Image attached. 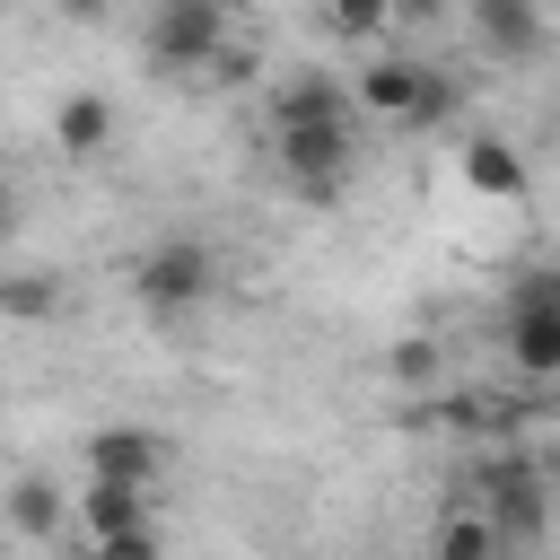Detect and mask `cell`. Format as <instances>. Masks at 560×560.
<instances>
[{
    "instance_id": "4fadbf2b",
    "label": "cell",
    "mask_w": 560,
    "mask_h": 560,
    "mask_svg": "<svg viewBox=\"0 0 560 560\" xmlns=\"http://www.w3.org/2000/svg\"><path fill=\"white\" fill-rule=\"evenodd\" d=\"M61 516H70V499H61L52 481L26 472V481L9 490V525H18V534H61Z\"/></svg>"
},
{
    "instance_id": "277c9868",
    "label": "cell",
    "mask_w": 560,
    "mask_h": 560,
    "mask_svg": "<svg viewBox=\"0 0 560 560\" xmlns=\"http://www.w3.org/2000/svg\"><path fill=\"white\" fill-rule=\"evenodd\" d=\"M481 490H490L481 516L499 525V542H534V534H542V481H534L516 455H499V464L481 472Z\"/></svg>"
},
{
    "instance_id": "e0dca14e",
    "label": "cell",
    "mask_w": 560,
    "mask_h": 560,
    "mask_svg": "<svg viewBox=\"0 0 560 560\" xmlns=\"http://www.w3.org/2000/svg\"><path fill=\"white\" fill-rule=\"evenodd\" d=\"M394 376H402V385H429V376H438V350H429V341H402V350H394Z\"/></svg>"
},
{
    "instance_id": "ffe728a7",
    "label": "cell",
    "mask_w": 560,
    "mask_h": 560,
    "mask_svg": "<svg viewBox=\"0 0 560 560\" xmlns=\"http://www.w3.org/2000/svg\"><path fill=\"white\" fill-rule=\"evenodd\" d=\"M516 298H542V306H560V271H534V280H525Z\"/></svg>"
},
{
    "instance_id": "30bf717a",
    "label": "cell",
    "mask_w": 560,
    "mask_h": 560,
    "mask_svg": "<svg viewBox=\"0 0 560 560\" xmlns=\"http://www.w3.org/2000/svg\"><path fill=\"white\" fill-rule=\"evenodd\" d=\"M289 122H350V96L332 79H289V88H271V131H289Z\"/></svg>"
},
{
    "instance_id": "ac0fdd59",
    "label": "cell",
    "mask_w": 560,
    "mask_h": 560,
    "mask_svg": "<svg viewBox=\"0 0 560 560\" xmlns=\"http://www.w3.org/2000/svg\"><path fill=\"white\" fill-rule=\"evenodd\" d=\"M446 114H455V79H438V70H429V88H420V114H411V122H446Z\"/></svg>"
},
{
    "instance_id": "8992f818",
    "label": "cell",
    "mask_w": 560,
    "mask_h": 560,
    "mask_svg": "<svg viewBox=\"0 0 560 560\" xmlns=\"http://www.w3.org/2000/svg\"><path fill=\"white\" fill-rule=\"evenodd\" d=\"M158 464H166V446L149 438V429H96L88 438V481H158Z\"/></svg>"
},
{
    "instance_id": "6da1fadb",
    "label": "cell",
    "mask_w": 560,
    "mask_h": 560,
    "mask_svg": "<svg viewBox=\"0 0 560 560\" xmlns=\"http://www.w3.org/2000/svg\"><path fill=\"white\" fill-rule=\"evenodd\" d=\"M271 158H280V184L289 192L332 201L359 175V131L350 122H289V131H271Z\"/></svg>"
},
{
    "instance_id": "9c48e42d",
    "label": "cell",
    "mask_w": 560,
    "mask_h": 560,
    "mask_svg": "<svg viewBox=\"0 0 560 560\" xmlns=\"http://www.w3.org/2000/svg\"><path fill=\"white\" fill-rule=\"evenodd\" d=\"M420 88H429L420 61H368V70H359V105H368V114H394V122L420 114Z\"/></svg>"
},
{
    "instance_id": "8fae6325",
    "label": "cell",
    "mask_w": 560,
    "mask_h": 560,
    "mask_svg": "<svg viewBox=\"0 0 560 560\" xmlns=\"http://www.w3.org/2000/svg\"><path fill=\"white\" fill-rule=\"evenodd\" d=\"M464 184L490 192V201H516L525 192V158L508 140H464Z\"/></svg>"
},
{
    "instance_id": "3957f363",
    "label": "cell",
    "mask_w": 560,
    "mask_h": 560,
    "mask_svg": "<svg viewBox=\"0 0 560 560\" xmlns=\"http://www.w3.org/2000/svg\"><path fill=\"white\" fill-rule=\"evenodd\" d=\"M210 280H219V262H210V245H201V236H166L158 254H140V262H131V289H140V306H158V315L201 306V298H210Z\"/></svg>"
},
{
    "instance_id": "7a4b0ae2",
    "label": "cell",
    "mask_w": 560,
    "mask_h": 560,
    "mask_svg": "<svg viewBox=\"0 0 560 560\" xmlns=\"http://www.w3.org/2000/svg\"><path fill=\"white\" fill-rule=\"evenodd\" d=\"M228 52V0H158L149 9V61L158 70H210Z\"/></svg>"
},
{
    "instance_id": "5b68a950",
    "label": "cell",
    "mask_w": 560,
    "mask_h": 560,
    "mask_svg": "<svg viewBox=\"0 0 560 560\" xmlns=\"http://www.w3.org/2000/svg\"><path fill=\"white\" fill-rule=\"evenodd\" d=\"M472 35L490 61H534L542 52V9L534 0H472Z\"/></svg>"
},
{
    "instance_id": "2e32d148",
    "label": "cell",
    "mask_w": 560,
    "mask_h": 560,
    "mask_svg": "<svg viewBox=\"0 0 560 560\" xmlns=\"http://www.w3.org/2000/svg\"><path fill=\"white\" fill-rule=\"evenodd\" d=\"M324 18H332L341 35H376V26L394 18V0H324Z\"/></svg>"
},
{
    "instance_id": "d6986e66",
    "label": "cell",
    "mask_w": 560,
    "mask_h": 560,
    "mask_svg": "<svg viewBox=\"0 0 560 560\" xmlns=\"http://www.w3.org/2000/svg\"><path fill=\"white\" fill-rule=\"evenodd\" d=\"M96 560H158V534L140 525V534H114V542H96Z\"/></svg>"
},
{
    "instance_id": "52a82bcc",
    "label": "cell",
    "mask_w": 560,
    "mask_h": 560,
    "mask_svg": "<svg viewBox=\"0 0 560 560\" xmlns=\"http://www.w3.org/2000/svg\"><path fill=\"white\" fill-rule=\"evenodd\" d=\"M508 359H516L525 376L560 385V306H542V298H516V315H508Z\"/></svg>"
},
{
    "instance_id": "603a6c76",
    "label": "cell",
    "mask_w": 560,
    "mask_h": 560,
    "mask_svg": "<svg viewBox=\"0 0 560 560\" xmlns=\"http://www.w3.org/2000/svg\"><path fill=\"white\" fill-rule=\"evenodd\" d=\"M9 219H18V192H9V175H0V236H9Z\"/></svg>"
},
{
    "instance_id": "44dd1931",
    "label": "cell",
    "mask_w": 560,
    "mask_h": 560,
    "mask_svg": "<svg viewBox=\"0 0 560 560\" xmlns=\"http://www.w3.org/2000/svg\"><path fill=\"white\" fill-rule=\"evenodd\" d=\"M446 0H394V18H438Z\"/></svg>"
},
{
    "instance_id": "ba28073f",
    "label": "cell",
    "mask_w": 560,
    "mask_h": 560,
    "mask_svg": "<svg viewBox=\"0 0 560 560\" xmlns=\"http://www.w3.org/2000/svg\"><path fill=\"white\" fill-rule=\"evenodd\" d=\"M79 516H88L96 542L140 534V525H149V490H140V481H88V490H79Z\"/></svg>"
},
{
    "instance_id": "7402d4cb",
    "label": "cell",
    "mask_w": 560,
    "mask_h": 560,
    "mask_svg": "<svg viewBox=\"0 0 560 560\" xmlns=\"http://www.w3.org/2000/svg\"><path fill=\"white\" fill-rule=\"evenodd\" d=\"M52 9H70V18H105V0H52Z\"/></svg>"
},
{
    "instance_id": "7c38bea8",
    "label": "cell",
    "mask_w": 560,
    "mask_h": 560,
    "mask_svg": "<svg viewBox=\"0 0 560 560\" xmlns=\"http://www.w3.org/2000/svg\"><path fill=\"white\" fill-rule=\"evenodd\" d=\"M52 131H61V149H79V158H96V149L114 140V105H105V96H70Z\"/></svg>"
},
{
    "instance_id": "9a60e30c",
    "label": "cell",
    "mask_w": 560,
    "mask_h": 560,
    "mask_svg": "<svg viewBox=\"0 0 560 560\" xmlns=\"http://www.w3.org/2000/svg\"><path fill=\"white\" fill-rule=\"evenodd\" d=\"M0 315H18V324H44V315H61V289L52 280H0Z\"/></svg>"
},
{
    "instance_id": "5bb4252c",
    "label": "cell",
    "mask_w": 560,
    "mask_h": 560,
    "mask_svg": "<svg viewBox=\"0 0 560 560\" xmlns=\"http://www.w3.org/2000/svg\"><path fill=\"white\" fill-rule=\"evenodd\" d=\"M508 542H499V525L490 516H446L438 525V560H499Z\"/></svg>"
}]
</instances>
